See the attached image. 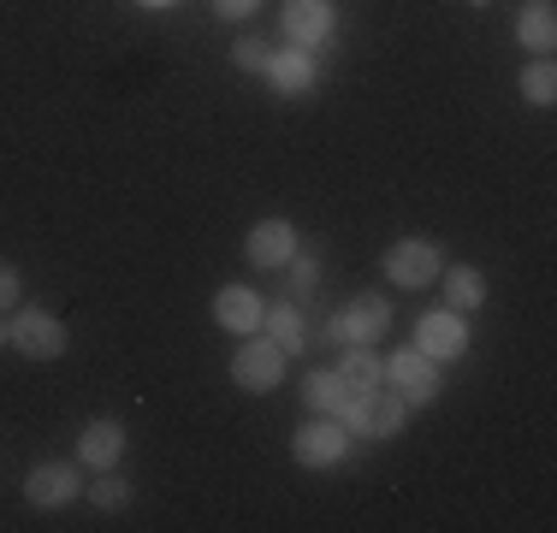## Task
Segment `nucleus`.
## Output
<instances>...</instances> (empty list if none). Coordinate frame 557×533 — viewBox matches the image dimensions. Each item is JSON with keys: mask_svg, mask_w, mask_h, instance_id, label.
Here are the masks:
<instances>
[{"mask_svg": "<svg viewBox=\"0 0 557 533\" xmlns=\"http://www.w3.org/2000/svg\"><path fill=\"white\" fill-rule=\"evenodd\" d=\"M261 326H268V338H273L285 356H297L302 344H309V332H302V314L285 309V302H278V309H261Z\"/></svg>", "mask_w": 557, "mask_h": 533, "instance_id": "nucleus-17", "label": "nucleus"}, {"mask_svg": "<svg viewBox=\"0 0 557 533\" xmlns=\"http://www.w3.org/2000/svg\"><path fill=\"white\" fill-rule=\"evenodd\" d=\"M77 492H84V480H77L72 462H42V469L24 474V498L36 504V510H60V504H72Z\"/></svg>", "mask_w": 557, "mask_h": 533, "instance_id": "nucleus-10", "label": "nucleus"}, {"mask_svg": "<svg viewBox=\"0 0 557 533\" xmlns=\"http://www.w3.org/2000/svg\"><path fill=\"white\" fill-rule=\"evenodd\" d=\"M256 7H261V0H214V12H220V18H249Z\"/></svg>", "mask_w": 557, "mask_h": 533, "instance_id": "nucleus-25", "label": "nucleus"}, {"mask_svg": "<svg viewBox=\"0 0 557 533\" xmlns=\"http://www.w3.org/2000/svg\"><path fill=\"white\" fill-rule=\"evenodd\" d=\"M244 249H249L256 266H285L290 256H297V232H290V220H261Z\"/></svg>", "mask_w": 557, "mask_h": 533, "instance_id": "nucleus-12", "label": "nucleus"}, {"mask_svg": "<svg viewBox=\"0 0 557 533\" xmlns=\"http://www.w3.org/2000/svg\"><path fill=\"white\" fill-rule=\"evenodd\" d=\"M386 380H392V392L404 397V404H433V397H440V368H433V356H421V350H397L386 362Z\"/></svg>", "mask_w": 557, "mask_h": 533, "instance_id": "nucleus-7", "label": "nucleus"}, {"mask_svg": "<svg viewBox=\"0 0 557 533\" xmlns=\"http://www.w3.org/2000/svg\"><path fill=\"white\" fill-rule=\"evenodd\" d=\"M440 278H445L450 309H481V302H486V278L474 273V266H450V273H440Z\"/></svg>", "mask_w": 557, "mask_h": 533, "instance_id": "nucleus-19", "label": "nucleus"}, {"mask_svg": "<svg viewBox=\"0 0 557 533\" xmlns=\"http://www.w3.org/2000/svg\"><path fill=\"white\" fill-rule=\"evenodd\" d=\"M314 285H321V261L290 256V290H297V297H314Z\"/></svg>", "mask_w": 557, "mask_h": 533, "instance_id": "nucleus-22", "label": "nucleus"}, {"mask_svg": "<svg viewBox=\"0 0 557 533\" xmlns=\"http://www.w3.org/2000/svg\"><path fill=\"white\" fill-rule=\"evenodd\" d=\"M18 297H24V278H18V266H12V261H0V309H12Z\"/></svg>", "mask_w": 557, "mask_h": 533, "instance_id": "nucleus-23", "label": "nucleus"}, {"mask_svg": "<svg viewBox=\"0 0 557 533\" xmlns=\"http://www.w3.org/2000/svg\"><path fill=\"white\" fill-rule=\"evenodd\" d=\"M416 350L433 356V362H457V356L469 350V326H462V314H457V309L421 314V320H416Z\"/></svg>", "mask_w": 557, "mask_h": 533, "instance_id": "nucleus-9", "label": "nucleus"}, {"mask_svg": "<svg viewBox=\"0 0 557 533\" xmlns=\"http://www.w3.org/2000/svg\"><path fill=\"white\" fill-rule=\"evenodd\" d=\"M232 380L244 385V392H273L278 380H285V350H278L273 338H244L232 356Z\"/></svg>", "mask_w": 557, "mask_h": 533, "instance_id": "nucleus-4", "label": "nucleus"}, {"mask_svg": "<svg viewBox=\"0 0 557 533\" xmlns=\"http://www.w3.org/2000/svg\"><path fill=\"white\" fill-rule=\"evenodd\" d=\"M119 457H125V426L119 421H89L84 438H77V462L84 469H119Z\"/></svg>", "mask_w": 557, "mask_h": 533, "instance_id": "nucleus-11", "label": "nucleus"}, {"mask_svg": "<svg viewBox=\"0 0 557 533\" xmlns=\"http://www.w3.org/2000/svg\"><path fill=\"white\" fill-rule=\"evenodd\" d=\"M344 450H350V433H344V426H333V416L297 426V438H290V457H297L302 469H338Z\"/></svg>", "mask_w": 557, "mask_h": 533, "instance_id": "nucleus-6", "label": "nucleus"}, {"mask_svg": "<svg viewBox=\"0 0 557 533\" xmlns=\"http://www.w3.org/2000/svg\"><path fill=\"white\" fill-rule=\"evenodd\" d=\"M522 96L534 101V107H552V101H557V65H552V60H534V65L522 72Z\"/></svg>", "mask_w": 557, "mask_h": 533, "instance_id": "nucleus-20", "label": "nucleus"}, {"mask_svg": "<svg viewBox=\"0 0 557 533\" xmlns=\"http://www.w3.org/2000/svg\"><path fill=\"white\" fill-rule=\"evenodd\" d=\"M344 433H362V438H397L404 433V397L397 392H356V397H344Z\"/></svg>", "mask_w": 557, "mask_h": 533, "instance_id": "nucleus-1", "label": "nucleus"}, {"mask_svg": "<svg viewBox=\"0 0 557 533\" xmlns=\"http://www.w3.org/2000/svg\"><path fill=\"white\" fill-rule=\"evenodd\" d=\"M268 84L285 89V96H302V89H314V53H302V48L268 53Z\"/></svg>", "mask_w": 557, "mask_h": 533, "instance_id": "nucleus-13", "label": "nucleus"}, {"mask_svg": "<svg viewBox=\"0 0 557 533\" xmlns=\"http://www.w3.org/2000/svg\"><path fill=\"white\" fill-rule=\"evenodd\" d=\"M285 42L302 53L333 42V0H285Z\"/></svg>", "mask_w": 557, "mask_h": 533, "instance_id": "nucleus-8", "label": "nucleus"}, {"mask_svg": "<svg viewBox=\"0 0 557 533\" xmlns=\"http://www.w3.org/2000/svg\"><path fill=\"white\" fill-rule=\"evenodd\" d=\"M137 7H172V0H137Z\"/></svg>", "mask_w": 557, "mask_h": 533, "instance_id": "nucleus-26", "label": "nucleus"}, {"mask_svg": "<svg viewBox=\"0 0 557 533\" xmlns=\"http://www.w3.org/2000/svg\"><path fill=\"white\" fill-rule=\"evenodd\" d=\"M89 498H96V510H125L131 504V486L108 469H96V486H89Z\"/></svg>", "mask_w": 557, "mask_h": 533, "instance_id": "nucleus-21", "label": "nucleus"}, {"mask_svg": "<svg viewBox=\"0 0 557 533\" xmlns=\"http://www.w3.org/2000/svg\"><path fill=\"white\" fill-rule=\"evenodd\" d=\"M386 326H392V309L374 297V290H362V297H356L350 309H344L333 326L321 332V338H326V344H344V350H350V344H374Z\"/></svg>", "mask_w": 557, "mask_h": 533, "instance_id": "nucleus-5", "label": "nucleus"}, {"mask_svg": "<svg viewBox=\"0 0 557 533\" xmlns=\"http://www.w3.org/2000/svg\"><path fill=\"white\" fill-rule=\"evenodd\" d=\"M7 344L18 356H30V362H54V356H65V326L48 309H24L7 326Z\"/></svg>", "mask_w": 557, "mask_h": 533, "instance_id": "nucleus-3", "label": "nucleus"}, {"mask_svg": "<svg viewBox=\"0 0 557 533\" xmlns=\"http://www.w3.org/2000/svg\"><path fill=\"white\" fill-rule=\"evenodd\" d=\"M516 42L534 48V53H552L557 48V12H552V0L522 7V18H516Z\"/></svg>", "mask_w": 557, "mask_h": 533, "instance_id": "nucleus-15", "label": "nucleus"}, {"mask_svg": "<svg viewBox=\"0 0 557 533\" xmlns=\"http://www.w3.org/2000/svg\"><path fill=\"white\" fill-rule=\"evenodd\" d=\"M338 380H344V392H374L380 380H386V368H380V356L368 350V344H350V356H344V368H338Z\"/></svg>", "mask_w": 557, "mask_h": 533, "instance_id": "nucleus-16", "label": "nucleus"}, {"mask_svg": "<svg viewBox=\"0 0 557 533\" xmlns=\"http://www.w3.org/2000/svg\"><path fill=\"white\" fill-rule=\"evenodd\" d=\"M440 273H445V261H440V249H433L428 237H404V244L386 249V278L404 285V290L440 285Z\"/></svg>", "mask_w": 557, "mask_h": 533, "instance_id": "nucleus-2", "label": "nucleus"}, {"mask_svg": "<svg viewBox=\"0 0 557 533\" xmlns=\"http://www.w3.org/2000/svg\"><path fill=\"white\" fill-rule=\"evenodd\" d=\"M214 320H220L225 332H256V326H261V302H256V290L225 285L220 297H214Z\"/></svg>", "mask_w": 557, "mask_h": 533, "instance_id": "nucleus-14", "label": "nucleus"}, {"mask_svg": "<svg viewBox=\"0 0 557 533\" xmlns=\"http://www.w3.org/2000/svg\"><path fill=\"white\" fill-rule=\"evenodd\" d=\"M0 344H7V326H0Z\"/></svg>", "mask_w": 557, "mask_h": 533, "instance_id": "nucleus-27", "label": "nucleus"}, {"mask_svg": "<svg viewBox=\"0 0 557 533\" xmlns=\"http://www.w3.org/2000/svg\"><path fill=\"white\" fill-rule=\"evenodd\" d=\"M474 7H486V0H474Z\"/></svg>", "mask_w": 557, "mask_h": 533, "instance_id": "nucleus-28", "label": "nucleus"}, {"mask_svg": "<svg viewBox=\"0 0 557 533\" xmlns=\"http://www.w3.org/2000/svg\"><path fill=\"white\" fill-rule=\"evenodd\" d=\"M344 397H350V392H344V380H338V373H326V368L302 380V404H309L314 416H338Z\"/></svg>", "mask_w": 557, "mask_h": 533, "instance_id": "nucleus-18", "label": "nucleus"}, {"mask_svg": "<svg viewBox=\"0 0 557 533\" xmlns=\"http://www.w3.org/2000/svg\"><path fill=\"white\" fill-rule=\"evenodd\" d=\"M244 72H268V42H237V53H232Z\"/></svg>", "mask_w": 557, "mask_h": 533, "instance_id": "nucleus-24", "label": "nucleus"}]
</instances>
